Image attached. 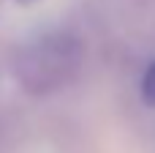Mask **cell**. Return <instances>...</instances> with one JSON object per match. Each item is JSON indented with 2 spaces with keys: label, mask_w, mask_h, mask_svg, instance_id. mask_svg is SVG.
Here are the masks:
<instances>
[{
  "label": "cell",
  "mask_w": 155,
  "mask_h": 153,
  "mask_svg": "<svg viewBox=\"0 0 155 153\" xmlns=\"http://www.w3.org/2000/svg\"><path fill=\"white\" fill-rule=\"evenodd\" d=\"M82 41L68 30H49L25 41L11 57V74L30 96H49L68 88L82 71Z\"/></svg>",
  "instance_id": "obj_1"
},
{
  "label": "cell",
  "mask_w": 155,
  "mask_h": 153,
  "mask_svg": "<svg viewBox=\"0 0 155 153\" xmlns=\"http://www.w3.org/2000/svg\"><path fill=\"white\" fill-rule=\"evenodd\" d=\"M139 93H142V99H144V104H150L155 107V60L144 68V74H142V82H139Z\"/></svg>",
  "instance_id": "obj_2"
}]
</instances>
